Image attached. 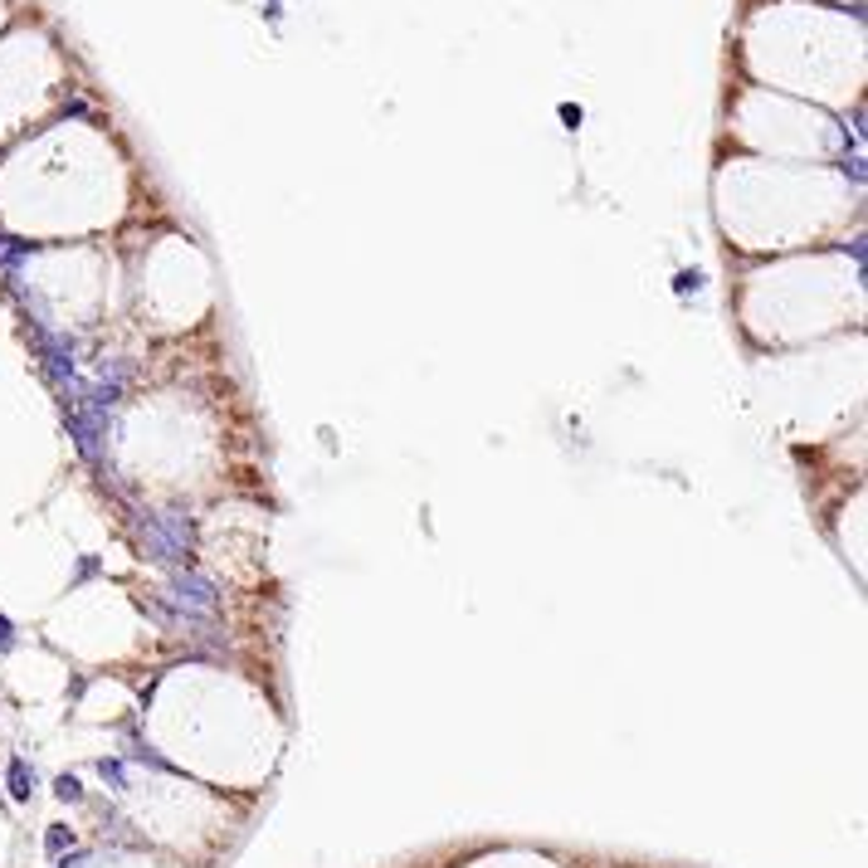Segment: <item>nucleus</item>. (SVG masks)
<instances>
[{"mask_svg": "<svg viewBox=\"0 0 868 868\" xmlns=\"http://www.w3.org/2000/svg\"><path fill=\"white\" fill-rule=\"evenodd\" d=\"M166 605L181 610V615L210 620V615H215V605H220V591H215V580H210V576L191 571V566H176L171 580H166Z\"/></svg>", "mask_w": 868, "mask_h": 868, "instance_id": "obj_1", "label": "nucleus"}, {"mask_svg": "<svg viewBox=\"0 0 868 868\" xmlns=\"http://www.w3.org/2000/svg\"><path fill=\"white\" fill-rule=\"evenodd\" d=\"M132 537H137V551L147 561L171 566V571H176V566H191V547H181L152 512H132Z\"/></svg>", "mask_w": 868, "mask_h": 868, "instance_id": "obj_2", "label": "nucleus"}, {"mask_svg": "<svg viewBox=\"0 0 868 868\" xmlns=\"http://www.w3.org/2000/svg\"><path fill=\"white\" fill-rule=\"evenodd\" d=\"M78 839H74V830L68 824H49V834H45V849L49 853H64V849H74Z\"/></svg>", "mask_w": 868, "mask_h": 868, "instance_id": "obj_5", "label": "nucleus"}, {"mask_svg": "<svg viewBox=\"0 0 868 868\" xmlns=\"http://www.w3.org/2000/svg\"><path fill=\"white\" fill-rule=\"evenodd\" d=\"M152 518L156 522H162V528L171 532V537H176V542L181 547H191V537H195V522L186 518V512H181V507H166V512H152Z\"/></svg>", "mask_w": 868, "mask_h": 868, "instance_id": "obj_3", "label": "nucleus"}, {"mask_svg": "<svg viewBox=\"0 0 868 868\" xmlns=\"http://www.w3.org/2000/svg\"><path fill=\"white\" fill-rule=\"evenodd\" d=\"M59 868H89V853H74V859H64Z\"/></svg>", "mask_w": 868, "mask_h": 868, "instance_id": "obj_8", "label": "nucleus"}, {"mask_svg": "<svg viewBox=\"0 0 868 868\" xmlns=\"http://www.w3.org/2000/svg\"><path fill=\"white\" fill-rule=\"evenodd\" d=\"M98 776H103L112 790H122V786H127V771H122V761H108V757H103V761H98Z\"/></svg>", "mask_w": 868, "mask_h": 868, "instance_id": "obj_6", "label": "nucleus"}, {"mask_svg": "<svg viewBox=\"0 0 868 868\" xmlns=\"http://www.w3.org/2000/svg\"><path fill=\"white\" fill-rule=\"evenodd\" d=\"M54 795H59V800H78V795H83L78 776H59V780H54Z\"/></svg>", "mask_w": 868, "mask_h": 868, "instance_id": "obj_7", "label": "nucleus"}, {"mask_svg": "<svg viewBox=\"0 0 868 868\" xmlns=\"http://www.w3.org/2000/svg\"><path fill=\"white\" fill-rule=\"evenodd\" d=\"M10 795H16V800H30L35 795V771L25 761H10Z\"/></svg>", "mask_w": 868, "mask_h": 868, "instance_id": "obj_4", "label": "nucleus"}]
</instances>
